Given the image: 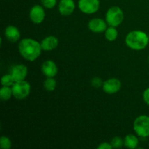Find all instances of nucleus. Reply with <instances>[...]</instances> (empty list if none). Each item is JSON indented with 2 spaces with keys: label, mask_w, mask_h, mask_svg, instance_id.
I'll use <instances>...</instances> for the list:
<instances>
[{
  "label": "nucleus",
  "mask_w": 149,
  "mask_h": 149,
  "mask_svg": "<svg viewBox=\"0 0 149 149\" xmlns=\"http://www.w3.org/2000/svg\"><path fill=\"white\" fill-rule=\"evenodd\" d=\"M148 63H149V56H148Z\"/></svg>",
  "instance_id": "nucleus-26"
},
{
  "label": "nucleus",
  "mask_w": 149,
  "mask_h": 149,
  "mask_svg": "<svg viewBox=\"0 0 149 149\" xmlns=\"http://www.w3.org/2000/svg\"><path fill=\"white\" fill-rule=\"evenodd\" d=\"M13 95L15 98L18 100H23L26 98L30 94L31 85L28 81H15V84L12 86Z\"/></svg>",
  "instance_id": "nucleus-5"
},
{
  "label": "nucleus",
  "mask_w": 149,
  "mask_h": 149,
  "mask_svg": "<svg viewBox=\"0 0 149 149\" xmlns=\"http://www.w3.org/2000/svg\"><path fill=\"white\" fill-rule=\"evenodd\" d=\"M58 39L55 36H49L45 37L41 42L42 48L45 51H51L58 46Z\"/></svg>",
  "instance_id": "nucleus-14"
},
{
  "label": "nucleus",
  "mask_w": 149,
  "mask_h": 149,
  "mask_svg": "<svg viewBox=\"0 0 149 149\" xmlns=\"http://www.w3.org/2000/svg\"><path fill=\"white\" fill-rule=\"evenodd\" d=\"M20 54L23 58L29 61L37 59L42 52V45L37 41L31 38H25L18 44Z\"/></svg>",
  "instance_id": "nucleus-1"
},
{
  "label": "nucleus",
  "mask_w": 149,
  "mask_h": 149,
  "mask_svg": "<svg viewBox=\"0 0 149 149\" xmlns=\"http://www.w3.org/2000/svg\"><path fill=\"white\" fill-rule=\"evenodd\" d=\"M139 143V140L134 135H127L125 136L124 139V145L125 147L128 148H136Z\"/></svg>",
  "instance_id": "nucleus-15"
},
{
  "label": "nucleus",
  "mask_w": 149,
  "mask_h": 149,
  "mask_svg": "<svg viewBox=\"0 0 149 149\" xmlns=\"http://www.w3.org/2000/svg\"><path fill=\"white\" fill-rule=\"evenodd\" d=\"M118 36V31L113 26H109L105 31V37L109 42H113Z\"/></svg>",
  "instance_id": "nucleus-16"
},
{
  "label": "nucleus",
  "mask_w": 149,
  "mask_h": 149,
  "mask_svg": "<svg viewBox=\"0 0 149 149\" xmlns=\"http://www.w3.org/2000/svg\"><path fill=\"white\" fill-rule=\"evenodd\" d=\"M57 86V81L53 77H47L44 82V87L47 91L52 92L55 90Z\"/></svg>",
  "instance_id": "nucleus-18"
},
{
  "label": "nucleus",
  "mask_w": 149,
  "mask_h": 149,
  "mask_svg": "<svg viewBox=\"0 0 149 149\" xmlns=\"http://www.w3.org/2000/svg\"><path fill=\"white\" fill-rule=\"evenodd\" d=\"M29 17L35 24L42 23L45 18V12L41 5H34L31 7L29 12Z\"/></svg>",
  "instance_id": "nucleus-8"
},
{
  "label": "nucleus",
  "mask_w": 149,
  "mask_h": 149,
  "mask_svg": "<svg viewBox=\"0 0 149 149\" xmlns=\"http://www.w3.org/2000/svg\"><path fill=\"white\" fill-rule=\"evenodd\" d=\"M148 42H149V36H148Z\"/></svg>",
  "instance_id": "nucleus-27"
},
{
  "label": "nucleus",
  "mask_w": 149,
  "mask_h": 149,
  "mask_svg": "<svg viewBox=\"0 0 149 149\" xmlns=\"http://www.w3.org/2000/svg\"><path fill=\"white\" fill-rule=\"evenodd\" d=\"M75 7L74 0H61L58 4V10L63 16L71 15L74 13Z\"/></svg>",
  "instance_id": "nucleus-9"
},
{
  "label": "nucleus",
  "mask_w": 149,
  "mask_h": 149,
  "mask_svg": "<svg viewBox=\"0 0 149 149\" xmlns=\"http://www.w3.org/2000/svg\"><path fill=\"white\" fill-rule=\"evenodd\" d=\"M124 20V13L120 7L113 6L106 12V21L109 26L117 27Z\"/></svg>",
  "instance_id": "nucleus-3"
},
{
  "label": "nucleus",
  "mask_w": 149,
  "mask_h": 149,
  "mask_svg": "<svg viewBox=\"0 0 149 149\" xmlns=\"http://www.w3.org/2000/svg\"><path fill=\"white\" fill-rule=\"evenodd\" d=\"M0 146L2 149H10L12 146V141L8 137L1 136L0 138Z\"/></svg>",
  "instance_id": "nucleus-20"
},
{
  "label": "nucleus",
  "mask_w": 149,
  "mask_h": 149,
  "mask_svg": "<svg viewBox=\"0 0 149 149\" xmlns=\"http://www.w3.org/2000/svg\"><path fill=\"white\" fill-rule=\"evenodd\" d=\"M122 87V82L116 78H111L103 82L102 88L106 93L114 94L118 93Z\"/></svg>",
  "instance_id": "nucleus-7"
},
{
  "label": "nucleus",
  "mask_w": 149,
  "mask_h": 149,
  "mask_svg": "<svg viewBox=\"0 0 149 149\" xmlns=\"http://www.w3.org/2000/svg\"><path fill=\"white\" fill-rule=\"evenodd\" d=\"M110 143L113 148H119L124 145V140L121 138L120 137H114L111 141Z\"/></svg>",
  "instance_id": "nucleus-21"
},
{
  "label": "nucleus",
  "mask_w": 149,
  "mask_h": 149,
  "mask_svg": "<svg viewBox=\"0 0 149 149\" xmlns=\"http://www.w3.org/2000/svg\"><path fill=\"white\" fill-rule=\"evenodd\" d=\"M78 7L80 11L85 14H93L99 10V0H79Z\"/></svg>",
  "instance_id": "nucleus-6"
},
{
  "label": "nucleus",
  "mask_w": 149,
  "mask_h": 149,
  "mask_svg": "<svg viewBox=\"0 0 149 149\" xmlns=\"http://www.w3.org/2000/svg\"><path fill=\"white\" fill-rule=\"evenodd\" d=\"M88 28L93 33H103L107 29V25L103 19L93 18L89 21Z\"/></svg>",
  "instance_id": "nucleus-11"
},
{
  "label": "nucleus",
  "mask_w": 149,
  "mask_h": 149,
  "mask_svg": "<svg viewBox=\"0 0 149 149\" xmlns=\"http://www.w3.org/2000/svg\"><path fill=\"white\" fill-rule=\"evenodd\" d=\"M125 43L130 49L134 50H142L149 44L148 36L142 31H132L127 35Z\"/></svg>",
  "instance_id": "nucleus-2"
},
{
  "label": "nucleus",
  "mask_w": 149,
  "mask_h": 149,
  "mask_svg": "<svg viewBox=\"0 0 149 149\" xmlns=\"http://www.w3.org/2000/svg\"><path fill=\"white\" fill-rule=\"evenodd\" d=\"M10 74L13 76L15 81H23V80H25L26 77H27L28 68L25 65L18 64V65H14L12 68Z\"/></svg>",
  "instance_id": "nucleus-10"
},
{
  "label": "nucleus",
  "mask_w": 149,
  "mask_h": 149,
  "mask_svg": "<svg viewBox=\"0 0 149 149\" xmlns=\"http://www.w3.org/2000/svg\"><path fill=\"white\" fill-rule=\"evenodd\" d=\"M143 98L144 102L149 106V87L144 90L143 93Z\"/></svg>",
  "instance_id": "nucleus-24"
},
{
  "label": "nucleus",
  "mask_w": 149,
  "mask_h": 149,
  "mask_svg": "<svg viewBox=\"0 0 149 149\" xmlns=\"http://www.w3.org/2000/svg\"><path fill=\"white\" fill-rule=\"evenodd\" d=\"M42 5L47 9H52L56 5L57 0H41Z\"/></svg>",
  "instance_id": "nucleus-22"
},
{
  "label": "nucleus",
  "mask_w": 149,
  "mask_h": 149,
  "mask_svg": "<svg viewBox=\"0 0 149 149\" xmlns=\"http://www.w3.org/2000/svg\"><path fill=\"white\" fill-rule=\"evenodd\" d=\"M13 95V90L10 87L2 86L0 89V98L2 100H8Z\"/></svg>",
  "instance_id": "nucleus-17"
},
{
  "label": "nucleus",
  "mask_w": 149,
  "mask_h": 149,
  "mask_svg": "<svg viewBox=\"0 0 149 149\" xmlns=\"http://www.w3.org/2000/svg\"><path fill=\"white\" fill-rule=\"evenodd\" d=\"M14 78L13 76L10 74H5L3 76L1 79V84L2 86H6V87H11L15 84Z\"/></svg>",
  "instance_id": "nucleus-19"
},
{
  "label": "nucleus",
  "mask_w": 149,
  "mask_h": 149,
  "mask_svg": "<svg viewBox=\"0 0 149 149\" xmlns=\"http://www.w3.org/2000/svg\"><path fill=\"white\" fill-rule=\"evenodd\" d=\"M4 36L10 42H16L20 39V31L16 26L10 25L4 29Z\"/></svg>",
  "instance_id": "nucleus-13"
},
{
  "label": "nucleus",
  "mask_w": 149,
  "mask_h": 149,
  "mask_svg": "<svg viewBox=\"0 0 149 149\" xmlns=\"http://www.w3.org/2000/svg\"><path fill=\"white\" fill-rule=\"evenodd\" d=\"M103 81L99 77H95V78L92 79L91 80V85L93 87H95V88H99V87L103 86Z\"/></svg>",
  "instance_id": "nucleus-23"
},
{
  "label": "nucleus",
  "mask_w": 149,
  "mask_h": 149,
  "mask_svg": "<svg viewBox=\"0 0 149 149\" xmlns=\"http://www.w3.org/2000/svg\"><path fill=\"white\" fill-rule=\"evenodd\" d=\"M42 71L47 77H54L58 74V66L51 60L45 61L42 65Z\"/></svg>",
  "instance_id": "nucleus-12"
},
{
  "label": "nucleus",
  "mask_w": 149,
  "mask_h": 149,
  "mask_svg": "<svg viewBox=\"0 0 149 149\" xmlns=\"http://www.w3.org/2000/svg\"><path fill=\"white\" fill-rule=\"evenodd\" d=\"M97 148L98 149H111L113 148H112V146L111 145V143H102L101 144L97 146Z\"/></svg>",
  "instance_id": "nucleus-25"
},
{
  "label": "nucleus",
  "mask_w": 149,
  "mask_h": 149,
  "mask_svg": "<svg viewBox=\"0 0 149 149\" xmlns=\"http://www.w3.org/2000/svg\"><path fill=\"white\" fill-rule=\"evenodd\" d=\"M133 129L139 137H149V116L146 115L138 116L134 122Z\"/></svg>",
  "instance_id": "nucleus-4"
}]
</instances>
